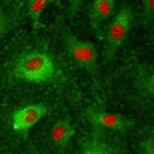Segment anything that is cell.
Masks as SVG:
<instances>
[{
  "label": "cell",
  "mask_w": 154,
  "mask_h": 154,
  "mask_svg": "<svg viewBox=\"0 0 154 154\" xmlns=\"http://www.w3.org/2000/svg\"><path fill=\"white\" fill-rule=\"evenodd\" d=\"M50 3H58V0H27L26 13H27L29 19L32 21V26L35 29L40 27V16Z\"/></svg>",
  "instance_id": "8"
},
{
  "label": "cell",
  "mask_w": 154,
  "mask_h": 154,
  "mask_svg": "<svg viewBox=\"0 0 154 154\" xmlns=\"http://www.w3.org/2000/svg\"><path fill=\"white\" fill-rule=\"evenodd\" d=\"M75 130L71 125V122L67 119H61L58 122L53 124V127L50 130V143L53 148H56L58 151H64L69 146L71 138L74 137Z\"/></svg>",
  "instance_id": "6"
},
{
  "label": "cell",
  "mask_w": 154,
  "mask_h": 154,
  "mask_svg": "<svg viewBox=\"0 0 154 154\" xmlns=\"http://www.w3.org/2000/svg\"><path fill=\"white\" fill-rule=\"evenodd\" d=\"M84 0H69V18H74L80 8V3Z\"/></svg>",
  "instance_id": "13"
},
{
  "label": "cell",
  "mask_w": 154,
  "mask_h": 154,
  "mask_svg": "<svg viewBox=\"0 0 154 154\" xmlns=\"http://www.w3.org/2000/svg\"><path fill=\"white\" fill-rule=\"evenodd\" d=\"M133 26V11L130 7H122L119 10V13L114 16L104 32V40H106V58H112L116 51L119 50V47L122 45L125 40L127 34Z\"/></svg>",
  "instance_id": "2"
},
{
  "label": "cell",
  "mask_w": 154,
  "mask_h": 154,
  "mask_svg": "<svg viewBox=\"0 0 154 154\" xmlns=\"http://www.w3.org/2000/svg\"><path fill=\"white\" fill-rule=\"evenodd\" d=\"M114 7H116V0H93L88 7V18L91 27L98 29L100 24L112 14Z\"/></svg>",
  "instance_id": "7"
},
{
  "label": "cell",
  "mask_w": 154,
  "mask_h": 154,
  "mask_svg": "<svg viewBox=\"0 0 154 154\" xmlns=\"http://www.w3.org/2000/svg\"><path fill=\"white\" fill-rule=\"evenodd\" d=\"M8 29H10V19H8L7 14H5L3 10H0V38L7 34Z\"/></svg>",
  "instance_id": "12"
},
{
  "label": "cell",
  "mask_w": 154,
  "mask_h": 154,
  "mask_svg": "<svg viewBox=\"0 0 154 154\" xmlns=\"http://www.w3.org/2000/svg\"><path fill=\"white\" fill-rule=\"evenodd\" d=\"M141 154H154V137H152V133L141 143Z\"/></svg>",
  "instance_id": "11"
},
{
  "label": "cell",
  "mask_w": 154,
  "mask_h": 154,
  "mask_svg": "<svg viewBox=\"0 0 154 154\" xmlns=\"http://www.w3.org/2000/svg\"><path fill=\"white\" fill-rule=\"evenodd\" d=\"M63 42L66 45L67 55L72 58V61L75 63L79 67L85 69L87 72L95 74L96 71V48L93 43L79 40L74 34H71L67 29L63 31Z\"/></svg>",
  "instance_id": "3"
},
{
  "label": "cell",
  "mask_w": 154,
  "mask_h": 154,
  "mask_svg": "<svg viewBox=\"0 0 154 154\" xmlns=\"http://www.w3.org/2000/svg\"><path fill=\"white\" fill-rule=\"evenodd\" d=\"M143 7H144V19L148 24H151L154 18V0H143Z\"/></svg>",
  "instance_id": "10"
},
{
  "label": "cell",
  "mask_w": 154,
  "mask_h": 154,
  "mask_svg": "<svg viewBox=\"0 0 154 154\" xmlns=\"http://www.w3.org/2000/svg\"><path fill=\"white\" fill-rule=\"evenodd\" d=\"M82 154H112L111 149L106 146L103 141H98V140H93L91 143H88L84 148Z\"/></svg>",
  "instance_id": "9"
},
{
  "label": "cell",
  "mask_w": 154,
  "mask_h": 154,
  "mask_svg": "<svg viewBox=\"0 0 154 154\" xmlns=\"http://www.w3.org/2000/svg\"><path fill=\"white\" fill-rule=\"evenodd\" d=\"M85 119L98 128H108V130H114V132H124L132 125L130 120H127L120 114L98 111L93 108H88L85 111Z\"/></svg>",
  "instance_id": "5"
},
{
  "label": "cell",
  "mask_w": 154,
  "mask_h": 154,
  "mask_svg": "<svg viewBox=\"0 0 154 154\" xmlns=\"http://www.w3.org/2000/svg\"><path fill=\"white\" fill-rule=\"evenodd\" d=\"M11 75L16 80L31 84L53 82L58 75L55 60L45 50H29L21 53L11 64Z\"/></svg>",
  "instance_id": "1"
},
{
  "label": "cell",
  "mask_w": 154,
  "mask_h": 154,
  "mask_svg": "<svg viewBox=\"0 0 154 154\" xmlns=\"http://www.w3.org/2000/svg\"><path fill=\"white\" fill-rule=\"evenodd\" d=\"M47 106L43 103H32L24 108L18 109L13 114V132L21 135L23 138H27L31 128L40 120L43 116H47Z\"/></svg>",
  "instance_id": "4"
},
{
  "label": "cell",
  "mask_w": 154,
  "mask_h": 154,
  "mask_svg": "<svg viewBox=\"0 0 154 154\" xmlns=\"http://www.w3.org/2000/svg\"><path fill=\"white\" fill-rule=\"evenodd\" d=\"M31 154H37V152H35V151H32V152H31Z\"/></svg>",
  "instance_id": "14"
}]
</instances>
